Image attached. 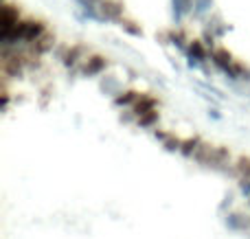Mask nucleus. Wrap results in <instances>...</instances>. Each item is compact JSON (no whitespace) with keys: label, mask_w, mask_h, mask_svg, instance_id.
I'll use <instances>...</instances> for the list:
<instances>
[{"label":"nucleus","mask_w":250,"mask_h":239,"mask_svg":"<svg viewBox=\"0 0 250 239\" xmlns=\"http://www.w3.org/2000/svg\"><path fill=\"white\" fill-rule=\"evenodd\" d=\"M101 11H104V16L105 18H119L123 13V7L119 2H114V0H105L104 4H101Z\"/></svg>","instance_id":"nucleus-11"},{"label":"nucleus","mask_w":250,"mask_h":239,"mask_svg":"<svg viewBox=\"0 0 250 239\" xmlns=\"http://www.w3.org/2000/svg\"><path fill=\"white\" fill-rule=\"evenodd\" d=\"M213 61H215L220 68H229L230 64H233V55H230L229 51H224V48H217V51H213Z\"/></svg>","instance_id":"nucleus-10"},{"label":"nucleus","mask_w":250,"mask_h":239,"mask_svg":"<svg viewBox=\"0 0 250 239\" xmlns=\"http://www.w3.org/2000/svg\"><path fill=\"white\" fill-rule=\"evenodd\" d=\"M163 147L167 149V152H180L182 139H178L176 134H169L167 132V136H165V140H163Z\"/></svg>","instance_id":"nucleus-12"},{"label":"nucleus","mask_w":250,"mask_h":239,"mask_svg":"<svg viewBox=\"0 0 250 239\" xmlns=\"http://www.w3.org/2000/svg\"><path fill=\"white\" fill-rule=\"evenodd\" d=\"M138 92L136 90H123V92H119L117 97H114V105L117 108H127V105H134L138 101Z\"/></svg>","instance_id":"nucleus-7"},{"label":"nucleus","mask_w":250,"mask_h":239,"mask_svg":"<svg viewBox=\"0 0 250 239\" xmlns=\"http://www.w3.org/2000/svg\"><path fill=\"white\" fill-rule=\"evenodd\" d=\"M156 105H158V99H156V97H151V95H141L136 103L132 105V112L136 114V119H138L141 114H145V112H149V110H154Z\"/></svg>","instance_id":"nucleus-3"},{"label":"nucleus","mask_w":250,"mask_h":239,"mask_svg":"<svg viewBox=\"0 0 250 239\" xmlns=\"http://www.w3.org/2000/svg\"><path fill=\"white\" fill-rule=\"evenodd\" d=\"M134 119H136V114H134V112H125V114H121V121H123V123H132Z\"/></svg>","instance_id":"nucleus-15"},{"label":"nucleus","mask_w":250,"mask_h":239,"mask_svg":"<svg viewBox=\"0 0 250 239\" xmlns=\"http://www.w3.org/2000/svg\"><path fill=\"white\" fill-rule=\"evenodd\" d=\"M230 160H233L230 149L229 147H222V145H215V149H213V158H211V169L229 171Z\"/></svg>","instance_id":"nucleus-1"},{"label":"nucleus","mask_w":250,"mask_h":239,"mask_svg":"<svg viewBox=\"0 0 250 239\" xmlns=\"http://www.w3.org/2000/svg\"><path fill=\"white\" fill-rule=\"evenodd\" d=\"M239 189H242V193L250 196V178H239Z\"/></svg>","instance_id":"nucleus-14"},{"label":"nucleus","mask_w":250,"mask_h":239,"mask_svg":"<svg viewBox=\"0 0 250 239\" xmlns=\"http://www.w3.org/2000/svg\"><path fill=\"white\" fill-rule=\"evenodd\" d=\"M105 68H108V60L101 55H92V57H86V60H83L82 73L86 75V77H95V75L104 73Z\"/></svg>","instance_id":"nucleus-2"},{"label":"nucleus","mask_w":250,"mask_h":239,"mask_svg":"<svg viewBox=\"0 0 250 239\" xmlns=\"http://www.w3.org/2000/svg\"><path fill=\"white\" fill-rule=\"evenodd\" d=\"M226 226H229L230 231L246 233L248 231V219L244 218L242 213H229V215H226Z\"/></svg>","instance_id":"nucleus-5"},{"label":"nucleus","mask_w":250,"mask_h":239,"mask_svg":"<svg viewBox=\"0 0 250 239\" xmlns=\"http://www.w3.org/2000/svg\"><path fill=\"white\" fill-rule=\"evenodd\" d=\"M158 121H160V112L154 108V110H149V112L141 114V117L136 119V125H138V127H143V130H149V127L158 125Z\"/></svg>","instance_id":"nucleus-6"},{"label":"nucleus","mask_w":250,"mask_h":239,"mask_svg":"<svg viewBox=\"0 0 250 239\" xmlns=\"http://www.w3.org/2000/svg\"><path fill=\"white\" fill-rule=\"evenodd\" d=\"M202 145V139L200 136H189V139L182 140V147H180V154L185 158H193V154L198 152V147Z\"/></svg>","instance_id":"nucleus-8"},{"label":"nucleus","mask_w":250,"mask_h":239,"mask_svg":"<svg viewBox=\"0 0 250 239\" xmlns=\"http://www.w3.org/2000/svg\"><path fill=\"white\" fill-rule=\"evenodd\" d=\"M233 171L235 176H239V178H250V158L248 156H239L237 160L233 162Z\"/></svg>","instance_id":"nucleus-9"},{"label":"nucleus","mask_w":250,"mask_h":239,"mask_svg":"<svg viewBox=\"0 0 250 239\" xmlns=\"http://www.w3.org/2000/svg\"><path fill=\"white\" fill-rule=\"evenodd\" d=\"M191 55L198 57V60H204V57H207V53H204L202 44H200V42H193V44H191Z\"/></svg>","instance_id":"nucleus-13"},{"label":"nucleus","mask_w":250,"mask_h":239,"mask_svg":"<svg viewBox=\"0 0 250 239\" xmlns=\"http://www.w3.org/2000/svg\"><path fill=\"white\" fill-rule=\"evenodd\" d=\"M213 149H215V145H208V143H204L202 140V145L198 147V152L193 154V160H198L200 165H204V167H211Z\"/></svg>","instance_id":"nucleus-4"}]
</instances>
